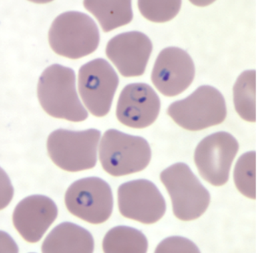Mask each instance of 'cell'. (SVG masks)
<instances>
[{
	"label": "cell",
	"instance_id": "1",
	"mask_svg": "<svg viewBox=\"0 0 257 253\" xmlns=\"http://www.w3.org/2000/svg\"><path fill=\"white\" fill-rule=\"evenodd\" d=\"M38 98L44 111L52 117L79 122L88 114L78 98L76 76L72 68L52 64L38 81Z\"/></svg>",
	"mask_w": 257,
	"mask_h": 253
},
{
	"label": "cell",
	"instance_id": "2",
	"mask_svg": "<svg viewBox=\"0 0 257 253\" xmlns=\"http://www.w3.org/2000/svg\"><path fill=\"white\" fill-rule=\"evenodd\" d=\"M48 41L58 55L76 60L97 49L99 30L94 20L80 12H66L57 16L48 32Z\"/></svg>",
	"mask_w": 257,
	"mask_h": 253
},
{
	"label": "cell",
	"instance_id": "3",
	"mask_svg": "<svg viewBox=\"0 0 257 253\" xmlns=\"http://www.w3.org/2000/svg\"><path fill=\"white\" fill-rule=\"evenodd\" d=\"M152 150L148 141L115 129L106 130L99 146V160L105 172L122 176L142 171L150 164Z\"/></svg>",
	"mask_w": 257,
	"mask_h": 253
},
{
	"label": "cell",
	"instance_id": "4",
	"mask_svg": "<svg viewBox=\"0 0 257 253\" xmlns=\"http://www.w3.org/2000/svg\"><path fill=\"white\" fill-rule=\"evenodd\" d=\"M99 130L58 129L47 140L48 155L58 167L68 172L91 169L97 162Z\"/></svg>",
	"mask_w": 257,
	"mask_h": 253
},
{
	"label": "cell",
	"instance_id": "5",
	"mask_svg": "<svg viewBox=\"0 0 257 253\" xmlns=\"http://www.w3.org/2000/svg\"><path fill=\"white\" fill-rule=\"evenodd\" d=\"M160 179L170 194L174 215L179 219L190 221L206 212L210 194L187 164L180 162L169 166L160 174Z\"/></svg>",
	"mask_w": 257,
	"mask_h": 253
},
{
	"label": "cell",
	"instance_id": "6",
	"mask_svg": "<svg viewBox=\"0 0 257 253\" xmlns=\"http://www.w3.org/2000/svg\"><path fill=\"white\" fill-rule=\"evenodd\" d=\"M167 113L180 127L199 131L222 123L227 109L221 92L212 86L204 85L185 99L171 104Z\"/></svg>",
	"mask_w": 257,
	"mask_h": 253
},
{
	"label": "cell",
	"instance_id": "7",
	"mask_svg": "<svg viewBox=\"0 0 257 253\" xmlns=\"http://www.w3.org/2000/svg\"><path fill=\"white\" fill-rule=\"evenodd\" d=\"M64 200L70 213L90 224L103 223L113 209L111 188L98 177L74 182L66 190Z\"/></svg>",
	"mask_w": 257,
	"mask_h": 253
},
{
	"label": "cell",
	"instance_id": "8",
	"mask_svg": "<svg viewBox=\"0 0 257 253\" xmlns=\"http://www.w3.org/2000/svg\"><path fill=\"white\" fill-rule=\"evenodd\" d=\"M118 82L117 74L102 58L91 60L80 67L78 91L84 105L92 115L103 117L109 112Z\"/></svg>",
	"mask_w": 257,
	"mask_h": 253
},
{
	"label": "cell",
	"instance_id": "9",
	"mask_svg": "<svg viewBox=\"0 0 257 253\" xmlns=\"http://www.w3.org/2000/svg\"><path fill=\"white\" fill-rule=\"evenodd\" d=\"M238 149V141L228 132H218L206 136L195 150L194 161L199 173L213 186L224 185Z\"/></svg>",
	"mask_w": 257,
	"mask_h": 253
},
{
	"label": "cell",
	"instance_id": "10",
	"mask_svg": "<svg viewBox=\"0 0 257 253\" xmlns=\"http://www.w3.org/2000/svg\"><path fill=\"white\" fill-rule=\"evenodd\" d=\"M118 205L124 217L146 224L156 223L166 211V201L158 187L145 179L122 184L118 189Z\"/></svg>",
	"mask_w": 257,
	"mask_h": 253
},
{
	"label": "cell",
	"instance_id": "11",
	"mask_svg": "<svg viewBox=\"0 0 257 253\" xmlns=\"http://www.w3.org/2000/svg\"><path fill=\"white\" fill-rule=\"evenodd\" d=\"M194 61L188 52L178 47L164 48L159 54L152 72V81L163 95L174 97L192 83Z\"/></svg>",
	"mask_w": 257,
	"mask_h": 253
},
{
	"label": "cell",
	"instance_id": "12",
	"mask_svg": "<svg viewBox=\"0 0 257 253\" xmlns=\"http://www.w3.org/2000/svg\"><path fill=\"white\" fill-rule=\"evenodd\" d=\"M160 108V98L150 85L145 83L130 84L120 92L116 116L123 125L142 129L156 121Z\"/></svg>",
	"mask_w": 257,
	"mask_h": 253
},
{
	"label": "cell",
	"instance_id": "13",
	"mask_svg": "<svg viewBox=\"0 0 257 253\" xmlns=\"http://www.w3.org/2000/svg\"><path fill=\"white\" fill-rule=\"evenodd\" d=\"M153 50L152 41L142 32L118 34L108 41L106 55L124 77L142 76Z\"/></svg>",
	"mask_w": 257,
	"mask_h": 253
},
{
	"label": "cell",
	"instance_id": "14",
	"mask_svg": "<svg viewBox=\"0 0 257 253\" xmlns=\"http://www.w3.org/2000/svg\"><path fill=\"white\" fill-rule=\"evenodd\" d=\"M57 216V206L51 198L32 195L24 198L16 206L13 223L26 241L35 243L41 239Z\"/></svg>",
	"mask_w": 257,
	"mask_h": 253
},
{
	"label": "cell",
	"instance_id": "15",
	"mask_svg": "<svg viewBox=\"0 0 257 253\" xmlns=\"http://www.w3.org/2000/svg\"><path fill=\"white\" fill-rule=\"evenodd\" d=\"M93 237L89 231L72 222H62L48 234L42 243L44 253H91Z\"/></svg>",
	"mask_w": 257,
	"mask_h": 253
},
{
	"label": "cell",
	"instance_id": "16",
	"mask_svg": "<svg viewBox=\"0 0 257 253\" xmlns=\"http://www.w3.org/2000/svg\"><path fill=\"white\" fill-rule=\"evenodd\" d=\"M84 8L99 22L104 32L126 25L132 22V1H84Z\"/></svg>",
	"mask_w": 257,
	"mask_h": 253
},
{
	"label": "cell",
	"instance_id": "17",
	"mask_svg": "<svg viewBox=\"0 0 257 253\" xmlns=\"http://www.w3.org/2000/svg\"><path fill=\"white\" fill-rule=\"evenodd\" d=\"M146 236L136 228L118 226L108 230L102 241L106 253H145L148 251Z\"/></svg>",
	"mask_w": 257,
	"mask_h": 253
},
{
	"label": "cell",
	"instance_id": "18",
	"mask_svg": "<svg viewBox=\"0 0 257 253\" xmlns=\"http://www.w3.org/2000/svg\"><path fill=\"white\" fill-rule=\"evenodd\" d=\"M233 98L238 115L247 122H256V70H246L238 76Z\"/></svg>",
	"mask_w": 257,
	"mask_h": 253
},
{
	"label": "cell",
	"instance_id": "19",
	"mask_svg": "<svg viewBox=\"0 0 257 253\" xmlns=\"http://www.w3.org/2000/svg\"><path fill=\"white\" fill-rule=\"evenodd\" d=\"M234 180L241 194L250 199L256 198V152H246L238 158L235 165Z\"/></svg>",
	"mask_w": 257,
	"mask_h": 253
},
{
	"label": "cell",
	"instance_id": "20",
	"mask_svg": "<svg viewBox=\"0 0 257 253\" xmlns=\"http://www.w3.org/2000/svg\"><path fill=\"white\" fill-rule=\"evenodd\" d=\"M139 10L145 18L156 23L172 20L180 12L181 1H138Z\"/></svg>",
	"mask_w": 257,
	"mask_h": 253
},
{
	"label": "cell",
	"instance_id": "21",
	"mask_svg": "<svg viewBox=\"0 0 257 253\" xmlns=\"http://www.w3.org/2000/svg\"><path fill=\"white\" fill-rule=\"evenodd\" d=\"M155 252L157 253H198L200 250L198 246L182 236H171L161 242L157 246Z\"/></svg>",
	"mask_w": 257,
	"mask_h": 253
}]
</instances>
